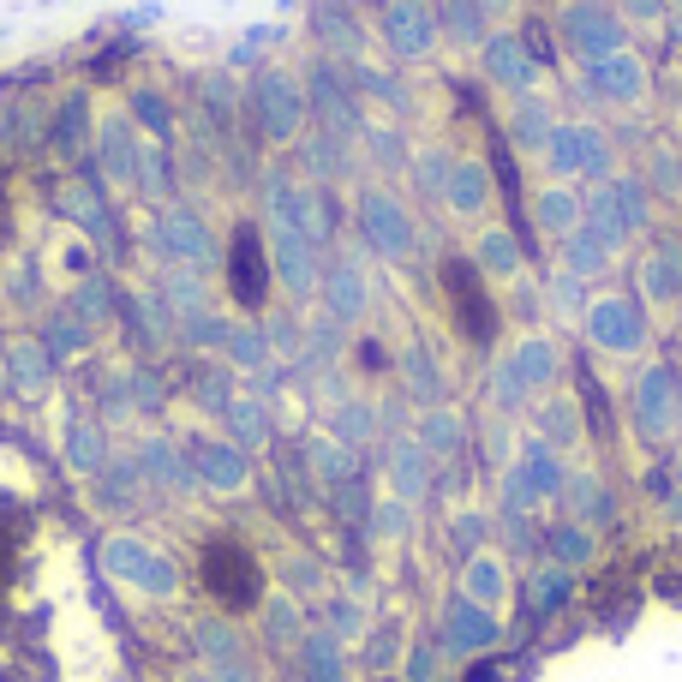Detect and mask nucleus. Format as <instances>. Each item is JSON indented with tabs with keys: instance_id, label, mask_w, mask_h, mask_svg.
Wrapping results in <instances>:
<instances>
[{
	"instance_id": "obj_4",
	"label": "nucleus",
	"mask_w": 682,
	"mask_h": 682,
	"mask_svg": "<svg viewBox=\"0 0 682 682\" xmlns=\"http://www.w3.org/2000/svg\"><path fill=\"white\" fill-rule=\"evenodd\" d=\"M12 562H19V545L7 539V527H0V592L12 587Z\"/></svg>"
},
{
	"instance_id": "obj_1",
	"label": "nucleus",
	"mask_w": 682,
	"mask_h": 682,
	"mask_svg": "<svg viewBox=\"0 0 682 682\" xmlns=\"http://www.w3.org/2000/svg\"><path fill=\"white\" fill-rule=\"evenodd\" d=\"M198 581H204V592H210L216 604L246 611V604L264 599V562L240 539H216L210 551H204V562H198Z\"/></svg>"
},
{
	"instance_id": "obj_3",
	"label": "nucleus",
	"mask_w": 682,
	"mask_h": 682,
	"mask_svg": "<svg viewBox=\"0 0 682 682\" xmlns=\"http://www.w3.org/2000/svg\"><path fill=\"white\" fill-rule=\"evenodd\" d=\"M450 306H455V330H462L467 341H492L497 335V306L492 293H485V281L467 270V264H450Z\"/></svg>"
},
{
	"instance_id": "obj_2",
	"label": "nucleus",
	"mask_w": 682,
	"mask_h": 682,
	"mask_svg": "<svg viewBox=\"0 0 682 682\" xmlns=\"http://www.w3.org/2000/svg\"><path fill=\"white\" fill-rule=\"evenodd\" d=\"M228 293L234 306L258 311L270 300V258H264V234L258 228H234L228 240Z\"/></svg>"
}]
</instances>
